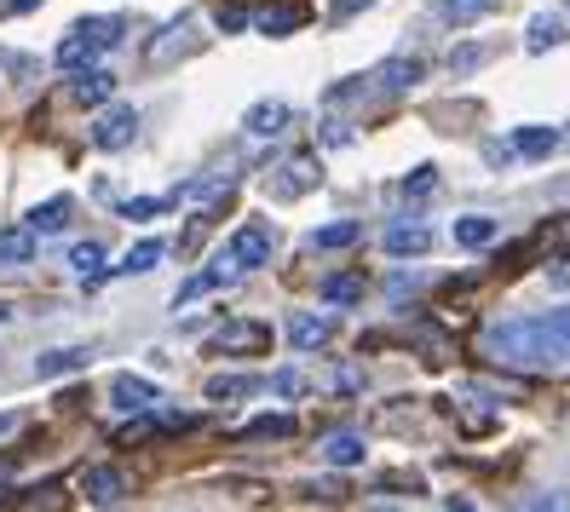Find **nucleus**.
<instances>
[{
    "label": "nucleus",
    "mask_w": 570,
    "mask_h": 512,
    "mask_svg": "<svg viewBox=\"0 0 570 512\" xmlns=\"http://www.w3.org/2000/svg\"><path fill=\"white\" fill-rule=\"evenodd\" d=\"M479 58H484L479 47H455V58H450V63H455V70H473V63H479Z\"/></svg>",
    "instance_id": "31"
},
{
    "label": "nucleus",
    "mask_w": 570,
    "mask_h": 512,
    "mask_svg": "<svg viewBox=\"0 0 570 512\" xmlns=\"http://www.w3.org/2000/svg\"><path fill=\"white\" fill-rule=\"evenodd\" d=\"M495 7V0H439V18L444 23H473V18H484Z\"/></svg>",
    "instance_id": "24"
},
{
    "label": "nucleus",
    "mask_w": 570,
    "mask_h": 512,
    "mask_svg": "<svg viewBox=\"0 0 570 512\" xmlns=\"http://www.w3.org/2000/svg\"><path fill=\"white\" fill-rule=\"evenodd\" d=\"M248 132H254V139H277V132L288 127V105H283V98H265V105H254L248 110V121H243Z\"/></svg>",
    "instance_id": "13"
},
{
    "label": "nucleus",
    "mask_w": 570,
    "mask_h": 512,
    "mask_svg": "<svg viewBox=\"0 0 570 512\" xmlns=\"http://www.w3.org/2000/svg\"><path fill=\"white\" fill-rule=\"evenodd\" d=\"M81 490H87V501H98V506H116V501L127 495V477H121L116 466H87Z\"/></svg>",
    "instance_id": "10"
},
{
    "label": "nucleus",
    "mask_w": 570,
    "mask_h": 512,
    "mask_svg": "<svg viewBox=\"0 0 570 512\" xmlns=\"http://www.w3.org/2000/svg\"><path fill=\"white\" fill-rule=\"evenodd\" d=\"M230 265H237V270H254V265H265V259H272V230H265V225H243L237 236H230Z\"/></svg>",
    "instance_id": "4"
},
{
    "label": "nucleus",
    "mask_w": 570,
    "mask_h": 512,
    "mask_svg": "<svg viewBox=\"0 0 570 512\" xmlns=\"http://www.w3.org/2000/svg\"><path fill=\"white\" fill-rule=\"evenodd\" d=\"M553 145H559L553 127H519V132H513V150H519V156H548Z\"/></svg>",
    "instance_id": "20"
},
{
    "label": "nucleus",
    "mask_w": 570,
    "mask_h": 512,
    "mask_svg": "<svg viewBox=\"0 0 570 512\" xmlns=\"http://www.w3.org/2000/svg\"><path fill=\"white\" fill-rule=\"evenodd\" d=\"M7 317H12V305H7V299H0V323H7Z\"/></svg>",
    "instance_id": "37"
},
{
    "label": "nucleus",
    "mask_w": 570,
    "mask_h": 512,
    "mask_svg": "<svg viewBox=\"0 0 570 512\" xmlns=\"http://www.w3.org/2000/svg\"><path fill=\"white\" fill-rule=\"evenodd\" d=\"M243 437H294V415H259L243 426Z\"/></svg>",
    "instance_id": "26"
},
{
    "label": "nucleus",
    "mask_w": 570,
    "mask_h": 512,
    "mask_svg": "<svg viewBox=\"0 0 570 512\" xmlns=\"http://www.w3.org/2000/svg\"><path fill=\"white\" fill-rule=\"evenodd\" d=\"M167 208H174V196H132V201H121L127 219H156V214H167Z\"/></svg>",
    "instance_id": "27"
},
{
    "label": "nucleus",
    "mask_w": 570,
    "mask_h": 512,
    "mask_svg": "<svg viewBox=\"0 0 570 512\" xmlns=\"http://www.w3.org/2000/svg\"><path fill=\"white\" fill-rule=\"evenodd\" d=\"M70 265L81 270L87 283H98V265H105V248H98V243H81V248L70 254Z\"/></svg>",
    "instance_id": "30"
},
{
    "label": "nucleus",
    "mask_w": 570,
    "mask_h": 512,
    "mask_svg": "<svg viewBox=\"0 0 570 512\" xmlns=\"http://www.w3.org/2000/svg\"><path fill=\"white\" fill-rule=\"evenodd\" d=\"M132 139H139V110L132 105H110L105 116L92 121V145L98 150H127Z\"/></svg>",
    "instance_id": "3"
},
{
    "label": "nucleus",
    "mask_w": 570,
    "mask_h": 512,
    "mask_svg": "<svg viewBox=\"0 0 570 512\" xmlns=\"http://www.w3.org/2000/svg\"><path fill=\"white\" fill-rule=\"evenodd\" d=\"M490 352L501 363H519V368H553L570 357V339L559 334L553 317H513V323L490 328Z\"/></svg>",
    "instance_id": "1"
},
{
    "label": "nucleus",
    "mask_w": 570,
    "mask_h": 512,
    "mask_svg": "<svg viewBox=\"0 0 570 512\" xmlns=\"http://www.w3.org/2000/svg\"><path fill=\"white\" fill-rule=\"evenodd\" d=\"M121 41V18H81L70 36L58 41V70H81V63H92V58H105L110 47Z\"/></svg>",
    "instance_id": "2"
},
{
    "label": "nucleus",
    "mask_w": 570,
    "mask_h": 512,
    "mask_svg": "<svg viewBox=\"0 0 570 512\" xmlns=\"http://www.w3.org/2000/svg\"><path fill=\"white\" fill-rule=\"evenodd\" d=\"M161 254H167V248L156 243V236H145L139 248H127V259H121L116 270H121V277H139V270H156V259H161Z\"/></svg>",
    "instance_id": "19"
},
{
    "label": "nucleus",
    "mask_w": 570,
    "mask_h": 512,
    "mask_svg": "<svg viewBox=\"0 0 570 512\" xmlns=\"http://www.w3.org/2000/svg\"><path fill=\"white\" fill-rule=\"evenodd\" d=\"M564 36H559V18H535L530 23V52H548V47H559Z\"/></svg>",
    "instance_id": "29"
},
{
    "label": "nucleus",
    "mask_w": 570,
    "mask_h": 512,
    "mask_svg": "<svg viewBox=\"0 0 570 512\" xmlns=\"http://www.w3.org/2000/svg\"><path fill=\"white\" fill-rule=\"evenodd\" d=\"M70 214H76L70 196H47V201H36V208H29V230H36V236H52V230L70 225Z\"/></svg>",
    "instance_id": "11"
},
{
    "label": "nucleus",
    "mask_w": 570,
    "mask_h": 512,
    "mask_svg": "<svg viewBox=\"0 0 570 512\" xmlns=\"http://www.w3.org/2000/svg\"><path fill=\"white\" fill-rule=\"evenodd\" d=\"M368 0H334V18H352V12H363Z\"/></svg>",
    "instance_id": "33"
},
{
    "label": "nucleus",
    "mask_w": 570,
    "mask_h": 512,
    "mask_svg": "<svg viewBox=\"0 0 570 512\" xmlns=\"http://www.w3.org/2000/svg\"><path fill=\"white\" fill-rule=\"evenodd\" d=\"M357 243V225L352 219H341V225H323V230H312V248H352Z\"/></svg>",
    "instance_id": "25"
},
{
    "label": "nucleus",
    "mask_w": 570,
    "mask_h": 512,
    "mask_svg": "<svg viewBox=\"0 0 570 512\" xmlns=\"http://www.w3.org/2000/svg\"><path fill=\"white\" fill-rule=\"evenodd\" d=\"M455 243H461V248H490V243H495V219H484V214L461 219V225H455Z\"/></svg>",
    "instance_id": "21"
},
{
    "label": "nucleus",
    "mask_w": 570,
    "mask_h": 512,
    "mask_svg": "<svg viewBox=\"0 0 570 512\" xmlns=\"http://www.w3.org/2000/svg\"><path fill=\"white\" fill-rule=\"evenodd\" d=\"M265 339H272L265 323H230L214 334V352H265Z\"/></svg>",
    "instance_id": "8"
},
{
    "label": "nucleus",
    "mask_w": 570,
    "mask_h": 512,
    "mask_svg": "<svg viewBox=\"0 0 570 512\" xmlns=\"http://www.w3.org/2000/svg\"><path fill=\"white\" fill-rule=\"evenodd\" d=\"M323 299H328V305H352V299H363V277H328V283H323Z\"/></svg>",
    "instance_id": "28"
},
{
    "label": "nucleus",
    "mask_w": 570,
    "mask_h": 512,
    "mask_svg": "<svg viewBox=\"0 0 570 512\" xmlns=\"http://www.w3.org/2000/svg\"><path fill=\"white\" fill-rule=\"evenodd\" d=\"M254 23H259V36H294V29L306 23V0H283V7H265Z\"/></svg>",
    "instance_id": "12"
},
{
    "label": "nucleus",
    "mask_w": 570,
    "mask_h": 512,
    "mask_svg": "<svg viewBox=\"0 0 570 512\" xmlns=\"http://www.w3.org/2000/svg\"><path fill=\"white\" fill-rule=\"evenodd\" d=\"M110 92H116V76L98 70V63H81L76 81H70V98H76V105H105Z\"/></svg>",
    "instance_id": "6"
},
{
    "label": "nucleus",
    "mask_w": 570,
    "mask_h": 512,
    "mask_svg": "<svg viewBox=\"0 0 570 512\" xmlns=\"http://www.w3.org/2000/svg\"><path fill=\"white\" fill-rule=\"evenodd\" d=\"M553 323H559V334L570 339V305H564V312H553Z\"/></svg>",
    "instance_id": "35"
},
{
    "label": "nucleus",
    "mask_w": 570,
    "mask_h": 512,
    "mask_svg": "<svg viewBox=\"0 0 570 512\" xmlns=\"http://www.w3.org/2000/svg\"><path fill=\"white\" fill-rule=\"evenodd\" d=\"M426 248H432V230H426V225H392V230H386V254H397V259L426 254Z\"/></svg>",
    "instance_id": "14"
},
{
    "label": "nucleus",
    "mask_w": 570,
    "mask_h": 512,
    "mask_svg": "<svg viewBox=\"0 0 570 512\" xmlns=\"http://www.w3.org/2000/svg\"><path fill=\"white\" fill-rule=\"evenodd\" d=\"M248 392H259L254 374H214V381H208V397H214V403H225V397H248Z\"/></svg>",
    "instance_id": "23"
},
{
    "label": "nucleus",
    "mask_w": 570,
    "mask_h": 512,
    "mask_svg": "<svg viewBox=\"0 0 570 512\" xmlns=\"http://www.w3.org/2000/svg\"><path fill=\"white\" fill-rule=\"evenodd\" d=\"M323 461H328V466H357V461H363V437H357V432L323 437Z\"/></svg>",
    "instance_id": "17"
},
{
    "label": "nucleus",
    "mask_w": 570,
    "mask_h": 512,
    "mask_svg": "<svg viewBox=\"0 0 570 512\" xmlns=\"http://www.w3.org/2000/svg\"><path fill=\"white\" fill-rule=\"evenodd\" d=\"M272 386H277L283 397H294V392H299V374H294V368H283V374H277V381H272Z\"/></svg>",
    "instance_id": "32"
},
{
    "label": "nucleus",
    "mask_w": 570,
    "mask_h": 512,
    "mask_svg": "<svg viewBox=\"0 0 570 512\" xmlns=\"http://www.w3.org/2000/svg\"><path fill=\"white\" fill-rule=\"evenodd\" d=\"M439 167H415V174L404 179V185H397V196H404V201H426V196H439Z\"/></svg>",
    "instance_id": "22"
},
{
    "label": "nucleus",
    "mask_w": 570,
    "mask_h": 512,
    "mask_svg": "<svg viewBox=\"0 0 570 512\" xmlns=\"http://www.w3.org/2000/svg\"><path fill=\"white\" fill-rule=\"evenodd\" d=\"M87 363H92V352H87V346H63V352L36 357V374H41V381H52V374H76V368H87Z\"/></svg>",
    "instance_id": "16"
},
{
    "label": "nucleus",
    "mask_w": 570,
    "mask_h": 512,
    "mask_svg": "<svg viewBox=\"0 0 570 512\" xmlns=\"http://www.w3.org/2000/svg\"><path fill=\"white\" fill-rule=\"evenodd\" d=\"M426 76V63L421 58H386V70H381V81L392 87V92H404V87H415Z\"/></svg>",
    "instance_id": "18"
},
{
    "label": "nucleus",
    "mask_w": 570,
    "mask_h": 512,
    "mask_svg": "<svg viewBox=\"0 0 570 512\" xmlns=\"http://www.w3.org/2000/svg\"><path fill=\"white\" fill-rule=\"evenodd\" d=\"M317 161L312 156H288L283 167H277V179H272V190L277 196H306V190H317Z\"/></svg>",
    "instance_id": "5"
},
{
    "label": "nucleus",
    "mask_w": 570,
    "mask_h": 512,
    "mask_svg": "<svg viewBox=\"0 0 570 512\" xmlns=\"http://www.w3.org/2000/svg\"><path fill=\"white\" fill-rule=\"evenodd\" d=\"M12 426H18V415H0V437H7Z\"/></svg>",
    "instance_id": "36"
},
{
    "label": "nucleus",
    "mask_w": 570,
    "mask_h": 512,
    "mask_svg": "<svg viewBox=\"0 0 570 512\" xmlns=\"http://www.w3.org/2000/svg\"><path fill=\"white\" fill-rule=\"evenodd\" d=\"M110 397H116L121 408H139V415H145V408L161 403V386L139 381V374H116V381H110Z\"/></svg>",
    "instance_id": "9"
},
{
    "label": "nucleus",
    "mask_w": 570,
    "mask_h": 512,
    "mask_svg": "<svg viewBox=\"0 0 570 512\" xmlns=\"http://www.w3.org/2000/svg\"><path fill=\"white\" fill-rule=\"evenodd\" d=\"M29 7H41V0H0V12H29Z\"/></svg>",
    "instance_id": "34"
},
{
    "label": "nucleus",
    "mask_w": 570,
    "mask_h": 512,
    "mask_svg": "<svg viewBox=\"0 0 570 512\" xmlns=\"http://www.w3.org/2000/svg\"><path fill=\"white\" fill-rule=\"evenodd\" d=\"M29 259H36V230L29 225L0 230V265H29Z\"/></svg>",
    "instance_id": "15"
},
{
    "label": "nucleus",
    "mask_w": 570,
    "mask_h": 512,
    "mask_svg": "<svg viewBox=\"0 0 570 512\" xmlns=\"http://www.w3.org/2000/svg\"><path fill=\"white\" fill-rule=\"evenodd\" d=\"M328 334H334V317H328V312H299V317L288 323V339H294L299 352L328 346Z\"/></svg>",
    "instance_id": "7"
}]
</instances>
